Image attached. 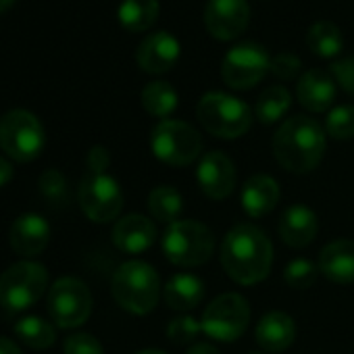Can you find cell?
Returning a JSON list of instances; mask_svg holds the SVG:
<instances>
[{
  "instance_id": "obj_24",
  "label": "cell",
  "mask_w": 354,
  "mask_h": 354,
  "mask_svg": "<svg viewBox=\"0 0 354 354\" xmlns=\"http://www.w3.org/2000/svg\"><path fill=\"white\" fill-rule=\"evenodd\" d=\"M158 0H123L117 17L127 32H146L158 19Z\"/></svg>"
},
{
  "instance_id": "obj_39",
  "label": "cell",
  "mask_w": 354,
  "mask_h": 354,
  "mask_svg": "<svg viewBox=\"0 0 354 354\" xmlns=\"http://www.w3.org/2000/svg\"><path fill=\"white\" fill-rule=\"evenodd\" d=\"M0 354H24V352H21V348L13 339L0 335Z\"/></svg>"
},
{
  "instance_id": "obj_22",
  "label": "cell",
  "mask_w": 354,
  "mask_h": 354,
  "mask_svg": "<svg viewBox=\"0 0 354 354\" xmlns=\"http://www.w3.org/2000/svg\"><path fill=\"white\" fill-rule=\"evenodd\" d=\"M319 271L337 286L354 283V242L333 240L319 254Z\"/></svg>"
},
{
  "instance_id": "obj_38",
  "label": "cell",
  "mask_w": 354,
  "mask_h": 354,
  "mask_svg": "<svg viewBox=\"0 0 354 354\" xmlns=\"http://www.w3.org/2000/svg\"><path fill=\"white\" fill-rule=\"evenodd\" d=\"M11 180H13V167L9 160H5L3 156H0V188L7 186Z\"/></svg>"
},
{
  "instance_id": "obj_8",
  "label": "cell",
  "mask_w": 354,
  "mask_h": 354,
  "mask_svg": "<svg viewBox=\"0 0 354 354\" xmlns=\"http://www.w3.org/2000/svg\"><path fill=\"white\" fill-rule=\"evenodd\" d=\"M46 133L40 119L26 111L13 109L0 119V148L17 162H30L40 156Z\"/></svg>"
},
{
  "instance_id": "obj_26",
  "label": "cell",
  "mask_w": 354,
  "mask_h": 354,
  "mask_svg": "<svg viewBox=\"0 0 354 354\" xmlns=\"http://www.w3.org/2000/svg\"><path fill=\"white\" fill-rule=\"evenodd\" d=\"M177 102H180V96H177L175 88L169 82L156 80L142 90V104L146 113L158 117L160 121L167 119L177 109Z\"/></svg>"
},
{
  "instance_id": "obj_25",
  "label": "cell",
  "mask_w": 354,
  "mask_h": 354,
  "mask_svg": "<svg viewBox=\"0 0 354 354\" xmlns=\"http://www.w3.org/2000/svg\"><path fill=\"white\" fill-rule=\"evenodd\" d=\"M148 211L152 219L158 223H175L180 221L182 211H184V198L180 190H175L173 186H156L148 194Z\"/></svg>"
},
{
  "instance_id": "obj_1",
  "label": "cell",
  "mask_w": 354,
  "mask_h": 354,
  "mask_svg": "<svg viewBox=\"0 0 354 354\" xmlns=\"http://www.w3.org/2000/svg\"><path fill=\"white\" fill-rule=\"evenodd\" d=\"M219 257L225 273L236 283L254 286L271 273L273 244L261 227L238 223L225 234Z\"/></svg>"
},
{
  "instance_id": "obj_41",
  "label": "cell",
  "mask_w": 354,
  "mask_h": 354,
  "mask_svg": "<svg viewBox=\"0 0 354 354\" xmlns=\"http://www.w3.org/2000/svg\"><path fill=\"white\" fill-rule=\"evenodd\" d=\"M15 3H17V0H0V13H5L7 9H11Z\"/></svg>"
},
{
  "instance_id": "obj_34",
  "label": "cell",
  "mask_w": 354,
  "mask_h": 354,
  "mask_svg": "<svg viewBox=\"0 0 354 354\" xmlns=\"http://www.w3.org/2000/svg\"><path fill=\"white\" fill-rule=\"evenodd\" d=\"M65 354H104L102 344L90 333H73L63 344Z\"/></svg>"
},
{
  "instance_id": "obj_3",
  "label": "cell",
  "mask_w": 354,
  "mask_h": 354,
  "mask_svg": "<svg viewBox=\"0 0 354 354\" xmlns=\"http://www.w3.org/2000/svg\"><path fill=\"white\" fill-rule=\"evenodd\" d=\"M115 302L131 315H148L160 298V277L152 265L144 261H127L111 281Z\"/></svg>"
},
{
  "instance_id": "obj_29",
  "label": "cell",
  "mask_w": 354,
  "mask_h": 354,
  "mask_svg": "<svg viewBox=\"0 0 354 354\" xmlns=\"http://www.w3.org/2000/svg\"><path fill=\"white\" fill-rule=\"evenodd\" d=\"M15 333L32 350H46L57 342V329L42 317L30 315L15 323Z\"/></svg>"
},
{
  "instance_id": "obj_33",
  "label": "cell",
  "mask_w": 354,
  "mask_h": 354,
  "mask_svg": "<svg viewBox=\"0 0 354 354\" xmlns=\"http://www.w3.org/2000/svg\"><path fill=\"white\" fill-rule=\"evenodd\" d=\"M317 273H319L317 265L310 263L308 259H294V261L286 267L283 279H286V283H288L290 288H294V290H306V288H310V286L315 283Z\"/></svg>"
},
{
  "instance_id": "obj_14",
  "label": "cell",
  "mask_w": 354,
  "mask_h": 354,
  "mask_svg": "<svg viewBox=\"0 0 354 354\" xmlns=\"http://www.w3.org/2000/svg\"><path fill=\"white\" fill-rule=\"evenodd\" d=\"M250 21L248 0H209L205 9V26L217 40H236Z\"/></svg>"
},
{
  "instance_id": "obj_32",
  "label": "cell",
  "mask_w": 354,
  "mask_h": 354,
  "mask_svg": "<svg viewBox=\"0 0 354 354\" xmlns=\"http://www.w3.org/2000/svg\"><path fill=\"white\" fill-rule=\"evenodd\" d=\"M201 331H203V323L196 321L192 315H180V317L171 319V323L167 325V337L177 346H186V344L196 342Z\"/></svg>"
},
{
  "instance_id": "obj_5",
  "label": "cell",
  "mask_w": 354,
  "mask_h": 354,
  "mask_svg": "<svg viewBox=\"0 0 354 354\" xmlns=\"http://www.w3.org/2000/svg\"><path fill=\"white\" fill-rule=\"evenodd\" d=\"M196 117L209 133L221 140L242 138L252 125L250 106L225 92L205 94L196 104Z\"/></svg>"
},
{
  "instance_id": "obj_15",
  "label": "cell",
  "mask_w": 354,
  "mask_h": 354,
  "mask_svg": "<svg viewBox=\"0 0 354 354\" xmlns=\"http://www.w3.org/2000/svg\"><path fill=\"white\" fill-rule=\"evenodd\" d=\"M182 55L180 42L169 32H154L142 40L136 50V61L140 69L152 75H162L175 67L177 59Z\"/></svg>"
},
{
  "instance_id": "obj_36",
  "label": "cell",
  "mask_w": 354,
  "mask_h": 354,
  "mask_svg": "<svg viewBox=\"0 0 354 354\" xmlns=\"http://www.w3.org/2000/svg\"><path fill=\"white\" fill-rule=\"evenodd\" d=\"M331 75L342 86V90L350 96H354V57H346L331 63Z\"/></svg>"
},
{
  "instance_id": "obj_17",
  "label": "cell",
  "mask_w": 354,
  "mask_h": 354,
  "mask_svg": "<svg viewBox=\"0 0 354 354\" xmlns=\"http://www.w3.org/2000/svg\"><path fill=\"white\" fill-rule=\"evenodd\" d=\"M113 244L125 254H142L156 240V227L152 219L144 215H127L113 225Z\"/></svg>"
},
{
  "instance_id": "obj_7",
  "label": "cell",
  "mask_w": 354,
  "mask_h": 354,
  "mask_svg": "<svg viewBox=\"0 0 354 354\" xmlns=\"http://www.w3.org/2000/svg\"><path fill=\"white\" fill-rule=\"evenodd\" d=\"M48 288L44 265L24 261L11 265L0 275V306L9 313H21L34 306Z\"/></svg>"
},
{
  "instance_id": "obj_27",
  "label": "cell",
  "mask_w": 354,
  "mask_h": 354,
  "mask_svg": "<svg viewBox=\"0 0 354 354\" xmlns=\"http://www.w3.org/2000/svg\"><path fill=\"white\" fill-rule=\"evenodd\" d=\"M306 44L317 57L333 59L342 50L344 38H342V32H339V28L335 24L317 21L306 32Z\"/></svg>"
},
{
  "instance_id": "obj_16",
  "label": "cell",
  "mask_w": 354,
  "mask_h": 354,
  "mask_svg": "<svg viewBox=\"0 0 354 354\" xmlns=\"http://www.w3.org/2000/svg\"><path fill=\"white\" fill-rule=\"evenodd\" d=\"M50 242V225L34 213L19 215L9 230V244L19 257H38Z\"/></svg>"
},
{
  "instance_id": "obj_2",
  "label": "cell",
  "mask_w": 354,
  "mask_h": 354,
  "mask_svg": "<svg viewBox=\"0 0 354 354\" xmlns=\"http://www.w3.org/2000/svg\"><path fill=\"white\" fill-rule=\"evenodd\" d=\"M325 148V129L308 115H294L286 119L273 136V154L277 162L296 175L317 169L323 160Z\"/></svg>"
},
{
  "instance_id": "obj_6",
  "label": "cell",
  "mask_w": 354,
  "mask_h": 354,
  "mask_svg": "<svg viewBox=\"0 0 354 354\" xmlns=\"http://www.w3.org/2000/svg\"><path fill=\"white\" fill-rule=\"evenodd\" d=\"M152 154L171 167L192 165L203 154V138L196 127L186 121L162 119L150 133Z\"/></svg>"
},
{
  "instance_id": "obj_4",
  "label": "cell",
  "mask_w": 354,
  "mask_h": 354,
  "mask_svg": "<svg viewBox=\"0 0 354 354\" xmlns=\"http://www.w3.org/2000/svg\"><path fill=\"white\" fill-rule=\"evenodd\" d=\"M165 259L177 267H198L215 252V234L201 221L180 219L162 234Z\"/></svg>"
},
{
  "instance_id": "obj_42",
  "label": "cell",
  "mask_w": 354,
  "mask_h": 354,
  "mask_svg": "<svg viewBox=\"0 0 354 354\" xmlns=\"http://www.w3.org/2000/svg\"><path fill=\"white\" fill-rule=\"evenodd\" d=\"M136 354H167V352H162V350H158V348H146V350H140V352H136Z\"/></svg>"
},
{
  "instance_id": "obj_20",
  "label": "cell",
  "mask_w": 354,
  "mask_h": 354,
  "mask_svg": "<svg viewBox=\"0 0 354 354\" xmlns=\"http://www.w3.org/2000/svg\"><path fill=\"white\" fill-rule=\"evenodd\" d=\"M279 196H281L279 184L273 177L265 173H257L248 177V182L242 188V209L248 217L261 219L277 207Z\"/></svg>"
},
{
  "instance_id": "obj_37",
  "label": "cell",
  "mask_w": 354,
  "mask_h": 354,
  "mask_svg": "<svg viewBox=\"0 0 354 354\" xmlns=\"http://www.w3.org/2000/svg\"><path fill=\"white\" fill-rule=\"evenodd\" d=\"M109 162H111V156H109V150H106V148L94 146V148L88 152V171L102 173V171H106Z\"/></svg>"
},
{
  "instance_id": "obj_21",
  "label": "cell",
  "mask_w": 354,
  "mask_h": 354,
  "mask_svg": "<svg viewBox=\"0 0 354 354\" xmlns=\"http://www.w3.org/2000/svg\"><path fill=\"white\" fill-rule=\"evenodd\" d=\"M254 335H257V344L265 352L277 354L292 346L296 337V323L288 313L271 310L263 315V319L257 323Z\"/></svg>"
},
{
  "instance_id": "obj_9",
  "label": "cell",
  "mask_w": 354,
  "mask_h": 354,
  "mask_svg": "<svg viewBox=\"0 0 354 354\" xmlns=\"http://www.w3.org/2000/svg\"><path fill=\"white\" fill-rule=\"evenodd\" d=\"M203 331L217 342H236L250 323V304L242 294L227 292L217 296L203 315Z\"/></svg>"
},
{
  "instance_id": "obj_18",
  "label": "cell",
  "mask_w": 354,
  "mask_h": 354,
  "mask_svg": "<svg viewBox=\"0 0 354 354\" xmlns=\"http://www.w3.org/2000/svg\"><path fill=\"white\" fill-rule=\"evenodd\" d=\"M298 102L310 113L329 111L335 100V80L323 69H308L296 84Z\"/></svg>"
},
{
  "instance_id": "obj_30",
  "label": "cell",
  "mask_w": 354,
  "mask_h": 354,
  "mask_svg": "<svg viewBox=\"0 0 354 354\" xmlns=\"http://www.w3.org/2000/svg\"><path fill=\"white\" fill-rule=\"evenodd\" d=\"M40 194L53 205V207H65L69 203V186L65 175L57 169H48L40 175L38 182Z\"/></svg>"
},
{
  "instance_id": "obj_31",
  "label": "cell",
  "mask_w": 354,
  "mask_h": 354,
  "mask_svg": "<svg viewBox=\"0 0 354 354\" xmlns=\"http://www.w3.org/2000/svg\"><path fill=\"white\" fill-rule=\"evenodd\" d=\"M325 131L335 140L354 138V106L342 104L331 109L325 119Z\"/></svg>"
},
{
  "instance_id": "obj_19",
  "label": "cell",
  "mask_w": 354,
  "mask_h": 354,
  "mask_svg": "<svg viewBox=\"0 0 354 354\" xmlns=\"http://www.w3.org/2000/svg\"><path fill=\"white\" fill-rule=\"evenodd\" d=\"M319 232V219L306 205H292L279 219V238L290 248L308 246Z\"/></svg>"
},
{
  "instance_id": "obj_13",
  "label": "cell",
  "mask_w": 354,
  "mask_h": 354,
  "mask_svg": "<svg viewBox=\"0 0 354 354\" xmlns=\"http://www.w3.org/2000/svg\"><path fill=\"white\" fill-rule=\"evenodd\" d=\"M196 182L203 194L211 201H225L234 194L238 173L234 160L221 152V150H211L198 160L196 169Z\"/></svg>"
},
{
  "instance_id": "obj_11",
  "label": "cell",
  "mask_w": 354,
  "mask_h": 354,
  "mask_svg": "<svg viewBox=\"0 0 354 354\" xmlns=\"http://www.w3.org/2000/svg\"><path fill=\"white\" fill-rule=\"evenodd\" d=\"M48 313L63 329L80 327L92 313V292L77 277H61L48 292Z\"/></svg>"
},
{
  "instance_id": "obj_28",
  "label": "cell",
  "mask_w": 354,
  "mask_h": 354,
  "mask_svg": "<svg viewBox=\"0 0 354 354\" xmlns=\"http://www.w3.org/2000/svg\"><path fill=\"white\" fill-rule=\"evenodd\" d=\"M290 104H292V96L283 86H269L257 98L254 115L263 125H271L277 123L288 113Z\"/></svg>"
},
{
  "instance_id": "obj_23",
  "label": "cell",
  "mask_w": 354,
  "mask_h": 354,
  "mask_svg": "<svg viewBox=\"0 0 354 354\" xmlns=\"http://www.w3.org/2000/svg\"><path fill=\"white\" fill-rule=\"evenodd\" d=\"M162 298L173 310H192L205 300V281L192 273H177L162 286Z\"/></svg>"
},
{
  "instance_id": "obj_10",
  "label": "cell",
  "mask_w": 354,
  "mask_h": 354,
  "mask_svg": "<svg viewBox=\"0 0 354 354\" xmlns=\"http://www.w3.org/2000/svg\"><path fill=\"white\" fill-rule=\"evenodd\" d=\"M80 207L94 223H111L123 209V192L119 182L106 171H88L80 184Z\"/></svg>"
},
{
  "instance_id": "obj_12",
  "label": "cell",
  "mask_w": 354,
  "mask_h": 354,
  "mask_svg": "<svg viewBox=\"0 0 354 354\" xmlns=\"http://www.w3.org/2000/svg\"><path fill=\"white\" fill-rule=\"evenodd\" d=\"M271 69V57L259 42L236 44L221 63V77L234 90L257 86Z\"/></svg>"
},
{
  "instance_id": "obj_40",
  "label": "cell",
  "mask_w": 354,
  "mask_h": 354,
  "mask_svg": "<svg viewBox=\"0 0 354 354\" xmlns=\"http://www.w3.org/2000/svg\"><path fill=\"white\" fill-rule=\"evenodd\" d=\"M186 354H219V350H217L213 344H205V342H201V344H194Z\"/></svg>"
},
{
  "instance_id": "obj_35",
  "label": "cell",
  "mask_w": 354,
  "mask_h": 354,
  "mask_svg": "<svg viewBox=\"0 0 354 354\" xmlns=\"http://www.w3.org/2000/svg\"><path fill=\"white\" fill-rule=\"evenodd\" d=\"M302 65L300 59L294 53H279L275 57H271V73L279 80H294L298 77Z\"/></svg>"
}]
</instances>
